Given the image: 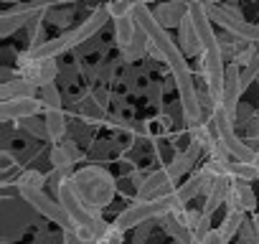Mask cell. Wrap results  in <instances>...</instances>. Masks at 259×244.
Here are the masks:
<instances>
[{
	"mask_svg": "<svg viewBox=\"0 0 259 244\" xmlns=\"http://www.w3.org/2000/svg\"><path fill=\"white\" fill-rule=\"evenodd\" d=\"M133 18L135 23L148 33L150 38V56L153 61H163L170 71V76L176 79V92H178V102L186 112V119L188 125H198V122H206L203 117V109L198 104V89L193 84V74H191V66L183 56V51L178 49V41L155 21L153 16V8H148L145 3H135V11H133Z\"/></svg>",
	"mask_w": 259,
	"mask_h": 244,
	"instance_id": "obj_1",
	"label": "cell"
},
{
	"mask_svg": "<svg viewBox=\"0 0 259 244\" xmlns=\"http://www.w3.org/2000/svg\"><path fill=\"white\" fill-rule=\"evenodd\" d=\"M71 186L79 196V201L94 211V214H102L104 209L112 206L114 196H117V181L114 176L104 168V166H81L74 176H71Z\"/></svg>",
	"mask_w": 259,
	"mask_h": 244,
	"instance_id": "obj_2",
	"label": "cell"
},
{
	"mask_svg": "<svg viewBox=\"0 0 259 244\" xmlns=\"http://www.w3.org/2000/svg\"><path fill=\"white\" fill-rule=\"evenodd\" d=\"M206 13H208V18H211L213 23H219L226 33L241 38L244 44L259 46V23L246 21L236 6H213V3H206Z\"/></svg>",
	"mask_w": 259,
	"mask_h": 244,
	"instance_id": "obj_3",
	"label": "cell"
},
{
	"mask_svg": "<svg viewBox=\"0 0 259 244\" xmlns=\"http://www.w3.org/2000/svg\"><path fill=\"white\" fill-rule=\"evenodd\" d=\"M21 201H26V206L38 214L41 219H46L49 224H56L61 231H76V224L71 221V216L66 214V209L59 204V198H54L49 191H21L18 193Z\"/></svg>",
	"mask_w": 259,
	"mask_h": 244,
	"instance_id": "obj_4",
	"label": "cell"
},
{
	"mask_svg": "<svg viewBox=\"0 0 259 244\" xmlns=\"http://www.w3.org/2000/svg\"><path fill=\"white\" fill-rule=\"evenodd\" d=\"M16 71L21 79H26L28 84H33L38 92L44 87H51L56 84V79L61 76V66L56 61H49V59H28L26 51L16 54Z\"/></svg>",
	"mask_w": 259,
	"mask_h": 244,
	"instance_id": "obj_5",
	"label": "cell"
},
{
	"mask_svg": "<svg viewBox=\"0 0 259 244\" xmlns=\"http://www.w3.org/2000/svg\"><path fill=\"white\" fill-rule=\"evenodd\" d=\"M176 188H178V181L173 178V173L168 171V166H163V168H155V171H150L145 176L143 186L135 191V201H155V198L168 196Z\"/></svg>",
	"mask_w": 259,
	"mask_h": 244,
	"instance_id": "obj_6",
	"label": "cell"
},
{
	"mask_svg": "<svg viewBox=\"0 0 259 244\" xmlns=\"http://www.w3.org/2000/svg\"><path fill=\"white\" fill-rule=\"evenodd\" d=\"M76 46H79V44H76V31L69 28V31H64L61 36L49 38L46 44H41V46H36V49H26V56H28V59H49V61H56V59L64 56V54H74Z\"/></svg>",
	"mask_w": 259,
	"mask_h": 244,
	"instance_id": "obj_7",
	"label": "cell"
},
{
	"mask_svg": "<svg viewBox=\"0 0 259 244\" xmlns=\"http://www.w3.org/2000/svg\"><path fill=\"white\" fill-rule=\"evenodd\" d=\"M49 160H51L54 171H59V173H64V176L71 178V176L76 173L74 166L81 160V148H79V143H76L74 138H66V140L51 145V150H49Z\"/></svg>",
	"mask_w": 259,
	"mask_h": 244,
	"instance_id": "obj_8",
	"label": "cell"
},
{
	"mask_svg": "<svg viewBox=\"0 0 259 244\" xmlns=\"http://www.w3.org/2000/svg\"><path fill=\"white\" fill-rule=\"evenodd\" d=\"M44 102L38 97H23V99H11L0 102V122H23L31 117H41Z\"/></svg>",
	"mask_w": 259,
	"mask_h": 244,
	"instance_id": "obj_9",
	"label": "cell"
},
{
	"mask_svg": "<svg viewBox=\"0 0 259 244\" xmlns=\"http://www.w3.org/2000/svg\"><path fill=\"white\" fill-rule=\"evenodd\" d=\"M76 107H79V117L81 122H87L89 128H102L107 125V119H109V112H107V104L94 94V89H84L76 99Z\"/></svg>",
	"mask_w": 259,
	"mask_h": 244,
	"instance_id": "obj_10",
	"label": "cell"
},
{
	"mask_svg": "<svg viewBox=\"0 0 259 244\" xmlns=\"http://www.w3.org/2000/svg\"><path fill=\"white\" fill-rule=\"evenodd\" d=\"M241 94H244V87H241V69L236 64H229L226 66V79H224V97H221V107L236 119V109L241 104Z\"/></svg>",
	"mask_w": 259,
	"mask_h": 244,
	"instance_id": "obj_11",
	"label": "cell"
},
{
	"mask_svg": "<svg viewBox=\"0 0 259 244\" xmlns=\"http://www.w3.org/2000/svg\"><path fill=\"white\" fill-rule=\"evenodd\" d=\"M259 209V198L251 188V183L244 181H234L229 188V198H226V211H241V214H256Z\"/></svg>",
	"mask_w": 259,
	"mask_h": 244,
	"instance_id": "obj_12",
	"label": "cell"
},
{
	"mask_svg": "<svg viewBox=\"0 0 259 244\" xmlns=\"http://www.w3.org/2000/svg\"><path fill=\"white\" fill-rule=\"evenodd\" d=\"M188 11H191V3H186V0H173V3L155 6L153 16L165 31H170V28H181V23L188 18Z\"/></svg>",
	"mask_w": 259,
	"mask_h": 244,
	"instance_id": "obj_13",
	"label": "cell"
},
{
	"mask_svg": "<svg viewBox=\"0 0 259 244\" xmlns=\"http://www.w3.org/2000/svg\"><path fill=\"white\" fill-rule=\"evenodd\" d=\"M109 21H112V16H109V11H107V3H104V6H97V8L89 13V18H84L81 26L74 28V31H76V44L81 46V44L97 38V33H99ZM79 46H76V49H79Z\"/></svg>",
	"mask_w": 259,
	"mask_h": 244,
	"instance_id": "obj_14",
	"label": "cell"
},
{
	"mask_svg": "<svg viewBox=\"0 0 259 244\" xmlns=\"http://www.w3.org/2000/svg\"><path fill=\"white\" fill-rule=\"evenodd\" d=\"M203 155V150L196 145V143H188V148H181V150H173V158H170V163H165L168 166V171L173 173V178L176 181H181L186 173H191L193 171V166L198 163V158Z\"/></svg>",
	"mask_w": 259,
	"mask_h": 244,
	"instance_id": "obj_15",
	"label": "cell"
},
{
	"mask_svg": "<svg viewBox=\"0 0 259 244\" xmlns=\"http://www.w3.org/2000/svg\"><path fill=\"white\" fill-rule=\"evenodd\" d=\"M178 49L183 51L186 59H193V56L201 59V54H203V44H201V36H198V31H196L191 16H188V18L181 23V28H178Z\"/></svg>",
	"mask_w": 259,
	"mask_h": 244,
	"instance_id": "obj_16",
	"label": "cell"
},
{
	"mask_svg": "<svg viewBox=\"0 0 259 244\" xmlns=\"http://www.w3.org/2000/svg\"><path fill=\"white\" fill-rule=\"evenodd\" d=\"M231 183H234V181H231L229 176H226V178H219V181L213 183V188H211V191L206 193V198H203V209H201L203 216L211 219L221 206H226V198H229V188H231Z\"/></svg>",
	"mask_w": 259,
	"mask_h": 244,
	"instance_id": "obj_17",
	"label": "cell"
},
{
	"mask_svg": "<svg viewBox=\"0 0 259 244\" xmlns=\"http://www.w3.org/2000/svg\"><path fill=\"white\" fill-rule=\"evenodd\" d=\"M138 28H140V26H138ZM148 54H150V38H148V33H145L143 28L138 31L135 41L130 44L127 49H119V59H122L124 66H135V64L143 61Z\"/></svg>",
	"mask_w": 259,
	"mask_h": 244,
	"instance_id": "obj_18",
	"label": "cell"
},
{
	"mask_svg": "<svg viewBox=\"0 0 259 244\" xmlns=\"http://www.w3.org/2000/svg\"><path fill=\"white\" fill-rule=\"evenodd\" d=\"M23 97H38V89L33 84H28L26 79H13L0 84V102H11V99H23Z\"/></svg>",
	"mask_w": 259,
	"mask_h": 244,
	"instance_id": "obj_19",
	"label": "cell"
},
{
	"mask_svg": "<svg viewBox=\"0 0 259 244\" xmlns=\"http://www.w3.org/2000/svg\"><path fill=\"white\" fill-rule=\"evenodd\" d=\"M158 224H160V226H163V231H165L170 239H176L178 244H196V236H193V231H191L186 224H181V221H178L173 214L163 216Z\"/></svg>",
	"mask_w": 259,
	"mask_h": 244,
	"instance_id": "obj_20",
	"label": "cell"
},
{
	"mask_svg": "<svg viewBox=\"0 0 259 244\" xmlns=\"http://www.w3.org/2000/svg\"><path fill=\"white\" fill-rule=\"evenodd\" d=\"M44 119H46V128H49L51 145L69 138V117H66V112H44Z\"/></svg>",
	"mask_w": 259,
	"mask_h": 244,
	"instance_id": "obj_21",
	"label": "cell"
},
{
	"mask_svg": "<svg viewBox=\"0 0 259 244\" xmlns=\"http://www.w3.org/2000/svg\"><path fill=\"white\" fill-rule=\"evenodd\" d=\"M49 11V8H46ZM38 16V13H36ZM33 16H26V13H13V11H6V13H0V38H11L16 31L21 28H28Z\"/></svg>",
	"mask_w": 259,
	"mask_h": 244,
	"instance_id": "obj_22",
	"label": "cell"
},
{
	"mask_svg": "<svg viewBox=\"0 0 259 244\" xmlns=\"http://www.w3.org/2000/svg\"><path fill=\"white\" fill-rule=\"evenodd\" d=\"M112 28H114V44H117V49H127L130 44L135 41L138 31H140L133 16H130V18H119V21H112Z\"/></svg>",
	"mask_w": 259,
	"mask_h": 244,
	"instance_id": "obj_23",
	"label": "cell"
},
{
	"mask_svg": "<svg viewBox=\"0 0 259 244\" xmlns=\"http://www.w3.org/2000/svg\"><path fill=\"white\" fill-rule=\"evenodd\" d=\"M224 168H226V176H229L231 181H244V183H254V181H259V171H256V168L244 166V163H239V160H234V158L226 160Z\"/></svg>",
	"mask_w": 259,
	"mask_h": 244,
	"instance_id": "obj_24",
	"label": "cell"
},
{
	"mask_svg": "<svg viewBox=\"0 0 259 244\" xmlns=\"http://www.w3.org/2000/svg\"><path fill=\"white\" fill-rule=\"evenodd\" d=\"M49 11H51V8H49ZM49 11H44V13H38V16L31 18V23H28V49H36V46H41V44L49 41V38H46V26H44Z\"/></svg>",
	"mask_w": 259,
	"mask_h": 244,
	"instance_id": "obj_25",
	"label": "cell"
},
{
	"mask_svg": "<svg viewBox=\"0 0 259 244\" xmlns=\"http://www.w3.org/2000/svg\"><path fill=\"white\" fill-rule=\"evenodd\" d=\"M163 82H155V79H148L145 82V99L155 107L158 114H168V104L163 102Z\"/></svg>",
	"mask_w": 259,
	"mask_h": 244,
	"instance_id": "obj_26",
	"label": "cell"
},
{
	"mask_svg": "<svg viewBox=\"0 0 259 244\" xmlns=\"http://www.w3.org/2000/svg\"><path fill=\"white\" fill-rule=\"evenodd\" d=\"M38 99L44 102V112H64V99H61V89L56 84L44 87L38 92Z\"/></svg>",
	"mask_w": 259,
	"mask_h": 244,
	"instance_id": "obj_27",
	"label": "cell"
},
{
	"mask_svg": "<svg viewBox=\"0 0 259 244\" xmlns=\"http://www.w3.org/2000/svg\"><path fill=\"white\" fill-rule=\"evenodd\" d=\"M244 221H246V214H241V211H226V216H224V221H221L219 229H221V234L231 241L234 236H239Z\"/></svg>",
	"mask_w": 259,
	"mask_h": 244,
	"instance_id": "obj_28",
	"label": "cell"
},
{
	"mask_svg": "<svg viewBox=\"0 0 259 244\" xmlns=\"http://www.w3.org/2000/svg\"><path fill=\"white\" fill-rule=\"evenodd\" d=\"M18 130H26L31 138H36V140H41V143H51L49 128H46V119H41V117H31V119L18 122Z\"/></svg>",
	"mask_w": 259,
	"mask_h": 244,
	"instance_id": "obj_29",
	"label": "cell"
},
{
	"mask_svg": "<svg viewBox=\"0 0 259 244\" xmlns=\"http://www.w3.org/2000/svg\"><path fill=\"white\" fill-rule=\"evenodd\" d=\"M49 23L51 26H59V28H66L69 26V21L74 18V8H61V6H51V11H49ZM69 31V28H66Z\"/></svg>",
	"mask_w": 259,
	"mask_h": 244,
	"instance_id": "obj_30",
	"label": "cell"
},
{
	"mask_svg": "<svg viewBox=\"0 0 259 244\" xmlns=\"http://www.w3.org/2000/svg\"><path fill=\"white\" fill-rule=\"evenodd\" d=\"M107 11L112 16V21H119V18H130L135 11V3H130V0H112L107 3Z\"/></svg>",
	"mask_w": 259,
	"mask_h": 244,
	"instance_id": "obj_31",
	"label": "cell"
},
{
	"mask_svg": "<svg viewBox=\"0 0 259 244\" xmlns=\"http://www.w3.org/2000/svg\"><path fill=\"white\" fill-rule=\"evenodd\" d=\"M256 79H259V49H256V56L249 61V66L241 69V87H244V92H246Z\"/></svg>",
	"mask_w": 259,
	"mask_h": 244,
	"instance_id": "obj_32",
	"label": "cell"
},
{
	"mask_svg": "<svg viewBox=\"0 0 259 244\" xmlns=\"http://www.w3.org/2000/svg\"><path fill=\"white\" fill-rule=\"evenodd\" d=\"M239 244H259V231H256V226H254V219H246L244 221V226H241V231H239Z\"/></svg>",
	"mask_w": 259,
	"mask_h": 244,
	"instance_id": "obj_33",
	"label": "cell"
},
{
	"mask_svg": "<svg viewBox=\"0 0 259 244\" xmlns=\"http://www.w3.org/2000/svg\"><path fill=\"white\" fill-rule=\"evenodd\" d=\"M99 49H102V41H99V38H92V41L81 44V46H79V49H76L71 56H74V61H76V64H81V61H84L89 54H94V51H99Z\"/></svg>",
	"mask_w": 259,
	"mask_h": 244,
	"instance_id": "obj_34",
	"label": "cell"
},
{
	"mask_svg": "<svg viewBox=\"0 0 259 244\" xmlns=\"http://www.w3.org/2000/svg\"><path fill=\"white\" fill-rule=\"evenodd\" d=\"M244 140H259V114L244 122Z\"/></svg>",
	"mask_w": 259,
	"mask_h": 244,
	"instance_id": "obj_35",
	"label": "cell"
},
{
	"mask_svg": "<svg viewBox=\"0 0 259 244\" xmlns=\"http://www.w3.org/2000/svg\"><path fill=\"white\" fill-rule=\"evenodd\" d=\"M153 226H155V221H148V224L138 226V229H135V234H133V244H145V241H148V236H150V231H153Z\"/></svg>",
	"mask_w": 259,
	"mask_h": 244,
	"instance_id": "obj_36",
	"label": "cell"
},
{
	"mask_svg": "<svg viewBox=\"0 0 259 244\" xmlns=\"http://www.w3.org/2000/svg\"><path fill=\"white\" fill-rule=\"evenodd\" d=\"M198 244H231V241L221 234V229H211V231H208V234L198 241Z\"/></svg>",
	"mask_w": 259,
	"mask_h": 244,
	"instance_id": "obj_37",
	"label": "cell"
},
{
	"mask_svg": "<svg viewBox=\"0 0 259 244\" xmlns=\"http://www.w3.org/2000/svg\"><path fill=\"white\" fill-rule=\"evenodd\" d=\"M109 150H114V148H112V143H107V140H94V143H92V158H104Z\"/></svg>",
	"mask_w": 259,
	"mask_h": 244,
	"instance_id": "obj_38",
	"label": "cell"
},
{
	"mask_svg": "<svg viewBox=\"0 0 259 244\" xmlns=\"http://www.w3.org/2000/svg\"><path fill=\"white\" fill-rule=\"evenodd\" d=\"M64 244H84L76 231H64Z\"/></svg>",
	"mask_w": 259,
	"mask_h": 244,
	"instance_id": "obj_39",
	"label": "cell"
},
{
	"mask_svg": "<svg viewBox=\"0 0 259 244\" xmlns=\"http://www.w3.org/2000/svg\"><path fill=\"white\" fill-rule=\"evenodd\" d=\"M251 219H254V226H256V231H259V209H256V214H254Z\"/></svg>",
	"mask_w": 259,
	"mask_h": 244,
	"instance_id": "obj_40",
	"label": "cell"
}]
</instances>
